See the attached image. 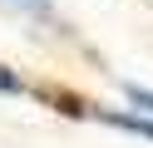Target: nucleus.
<instances>
[{
	"label": "nucleus",
	"mask_w": 153,
	"mask_h": 148,
	"mask_svg": "<svg viewBox=\"0 0 153 148\" xmlns=\"http://www.w3.org/2000/svg\"><path fill=\"white\" fill-rule=\"evenodd\" d=\"M0 94H10V99H20V94H30V84H25V79L15 74L10 64H0Z\"/></svg>",
	"instance_id": "20e7f679"
},
{
	"label": "nucleus",
	"mask_w": 153,
	"mask_h": 148,
	"mask_svg": "<svg viewBox=\"0 0 153 148\" xmlns=\"http://www.w3.org/2000/svg\"><path fill=\"white\" fill-rule=\"evenodd\" d=\"M79 114L99 118V123H109V128H123V133H138V138L153 143V118H143V114H114V109H94V104H84Z\"/></svg>",
	"instance_id": "f257e3e1"
},
{
	"label": "nucleus",
	"mask_w": 153,
	"mask_h": 148,
	"mask_svg": "<svg viewBox=\"0 0 153 148\" xmlns=\"http://www.w3.org/2000/svg\"><path fill=\"white\" fill-rule=\"evenodd\" d=\"M0 5H10V10H20V15H30V20H50L54 25V0H0Z\"/></svg>",
	"instance_id": "f03ea898"
},
{
	"label": "nucleus",
	"mask_w": 153,
	"mask_h": 148,
	"mask_svg": "<svg viewBox=\"0 0 153 148\" xmlns=\"http://www.w3.org/2000/svg\"><path fill=\"white\" fill-rule=\"evenodd\" d=\"M123 99H128L143 118H153V89H143V84H123Z\"/></svg>",
	"instance_id": "7ed1b4c3"
}]
</instances>
